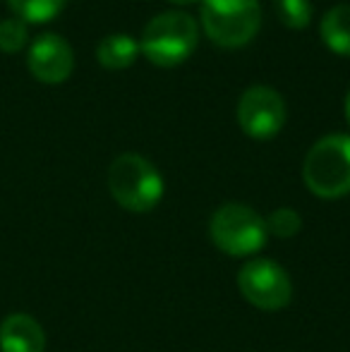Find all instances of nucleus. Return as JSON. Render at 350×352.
I'll use <instances>...</instances> for the list:
<instances>
[{
	"mask_svg": "<svg viewBox=\"0 0 350 352\" xmlns=\"http://www.w3.org/2000/svg\"><path fill=\"white\" fill-rule=\"evenodd\" d=\"M27 22L17 17H10L0 22V51L3 53H17L27 46Z\"/></svg>",
	"mask_w": 350,
	"mask_h": 352,
	"instance_id": "4468645a",
	"label": "nucleus"
},
{
	"mask_svg": "<svg viewBox=\"0 0 350 352\" xmlns=\"http://www.w3.org/2000/svg\"><path fill=\"white\" fill-rule=\"evenodd\" d=\"M46 333L29 314H10L0 324V352H43Z\"/></svg>",
	"mask_w": 350,
	"mask_h": 352,
	"instance_id": "1a4fd4ad",
	"label": "nucleus"
},
{
	"mask_svg": "<svg viewBox=\"0 0 350 352\" xmlns=\"http://www.w3.org/2000/svg\"><path fill=\"white\" fill-rule=\"evenodd\" d=\"M67 0H8L10 10L17 19L27 24H43L56 19L63 12Z\"/></svg>",
	"mask_w": 350,
	"mask_h": 352,
	"instance_id": "f8f14e48",
	"label": "nucleus"
},
{
	"mask_svg": "<svg viewBox=\"0 0 350 352\" xmlns=\"http://www.w3.org/2000/svg\"><path fill=\"white\" fill-rule=\"evenodd\" d=\"M278 19L288 29H307L312 22V3L309 0H274Z\"/></svg>",
	"mask_w": 350,
	"mask_h": 352,
	"instance_id": "ddd939ff",
	"label": "nucleus"
},
{
	"mask_svg": "<svg viewBox=\"0 0 350 352\" xmlns=\"http://www.w3.org/2000/svg\"><path fill=\"white\" fill-rule=\"evenodd\" d=\"M204 34L221 48H240L254 38L262 24L257 0H201Z\"/></svg>",
	"mask_w": 350,
	"mask_h": 352,
	"instance_id": "20e7f679",
	"label": "nucleus"
},
{
	"mask_svg": "<svg viewBox=\"0 0 350 352\" xmlns=\"http://www.w3.org/2000/svg\"><path fill=\"white\" fill-rule=\"evenodd\" d=\"M346 120L350 125V91H348V98H346Z\"/></svg>",
	"mask_w": 350,
	"mask_h": 352,
	"instance_id": "f3484780",
	"label": "nucleus"
},
{
	"mask_svg": "<svg viewBox=\"0 0 350 352\" xmlns=\"http://www.w3.org/2000/svg\"><path fill=\"white\" fill-rule=\"evenodd\" d=\"M29 72L43 84H61L72 74L75 67V53L70 43L58 34H41L29 46L27 56Z\"/></svg>",
	"mask_w": 350,
	"mask_h": 352,
	"instance_id": "6e6552de",
	"label": "nucleus"
},
{
	"mask_svg": "<svg viewBox=\"0 0 350 352\" xmlns=\"http://www.w3.org/2000/svg\"><path fill=\"white\" fill-rule=\"evenodd\" d=\"M168 3H173V5H197V3H201V0H168Z\"/></svg>",
	"mask_w": 350,
	"mask_h": 352,
	"instance_id": "dca6fc26",
	"label": "nucleus"
},
{
	"mask_svg": "<svg viewBox=\"0 0 350 352\" xmlns=\"http://www.w3.org/2000/svg\"><path fill=\"white\" fill-rule=\"evenodd\" d=\"M238 122L252 140H271L285 125V103L276 89L254 84L238 101Z\"/></svg>",
	"mask_w": 350,
	"mask_h": 352,
	"instance_id": "0eeeda50",
	"label": "nucleus"
},
{
	"mask_svg": "<svg viewBox=\"0 0 350 352\" xmlns=\"http://www.w3.org/2000/svg\"><path fill=\"white\" fill-rule=\"evenodd\" d=\"M137 56H140V41L127 34H111L96 46V60L113 72L127 70L137 60Z\"/></svg>",
	"mask_w": 350,
	"mask_h": 352,
	"instance_id": "9d476101",
	"label": "nucleus"
},
{
	"mask_svg": "<svg viewBox=\"0 0 350 352\" xmlns=\"http://www.w3.org/2000/svg\"><path fill=\"white\" fill-rule=\"evenodd\" d=\"M319 32L329 51L350 58V5H336L322 17Z\"/></svg>",
	"mask_w": 350,
	"mask_h": 352,
	"instance_id": "9b49d317",
	"label": "nucleus"
},
{
	"mask_svg": "<svg viewBox=\"0 0 350 352\" xmlns=\"http://www.w3.org/2000/svg\"><path fill=\"white\" fill-rule=\"evenodd\" d=\"M197 41H199V27L195 17L187 12L168 10L149 19L142 34L140 51L151 65L177 67L195 53Z\"/></svg>",
	"mask_w": 350,
	"mask_h": 352,
	"instance_id": "f257e3e1",
	"label": "nucleus"
},
{
	"mask_svg": "<svg viewBox=\"0 0 350 352\" xmlns=\"http://www.w3.org/2000/svg\"><path fill=\"white\" fill-rule=\"evenodd\" d=\"M300 226H303V221H300V213L293 211V209H276L269 216V221H266L269 232H274V235H278V237L298 235Z\"/></svg>",
	"mask_w": 350,
	"mask_h": 352,
	"instance_id": "2eb2a0df",
	"label": "nucleus"
},
{
	"mask_svg": "<svg viewBox=\"0 0 350 352\" xmlns=\"http://www.w3.org/2000/svg\"><path fill=\"white\" fill-rule=\"evenodd\" d=\"M305 185L322 199L350 195V135L322 137L305 156Z\"/></svg>",
	"mask_w": 350,
	"mask_h": 352,
	"instance_id": "7ed1b4c3",
	"label": "nucleus"
},
{
	"mask_svg": "<svg viewBox=\"0 0 350 352\" xmlns=\"http://www.w3.org/2000/svg\"><path fill=\"white\" fill-rule=\"evenodd\" d=\"M209 235L214 245L228 256H250L266 245L269 228L264 218L250 206L223 204L211 216Z\"/></svg>",
	"mask_w": 350,
	"mask_h": 352,
	"instance_id": "39448f33",
	"label": "nucleus"
},
{
	"mask_svg": "<svg viewBox=\"0 0 350 352\" xmlns=\"http://www.w3.org/2000/svg\"><path fill=\"white\" fill-rule=\"evenodd\" d=\"M238 287L243 297L262 311H278L290 305L293 283L281 264L271 259H252L240 269Z\"/></svg>",
	"mask_w": 350,
	"mask_h": 352,
	"instance_id": "423d86ee",
	"label": "nucleus"
},
{
	"mask_svg": "<svg viewBox=\"0 0 350 352\" xmlns=\"http://www.w3.org/2000/svg\"><path fill=\"white\" fill-rule=\"evenodd\" d=\"M108 190L127 211H151L164 197V177L140 153H122L108 168Z\"/></svg>",
	"mask_w": 350,
	"mask_h": 352,
	"instance_id": "f03ea898",
	"label": "nucleus"
}]
</instances>
